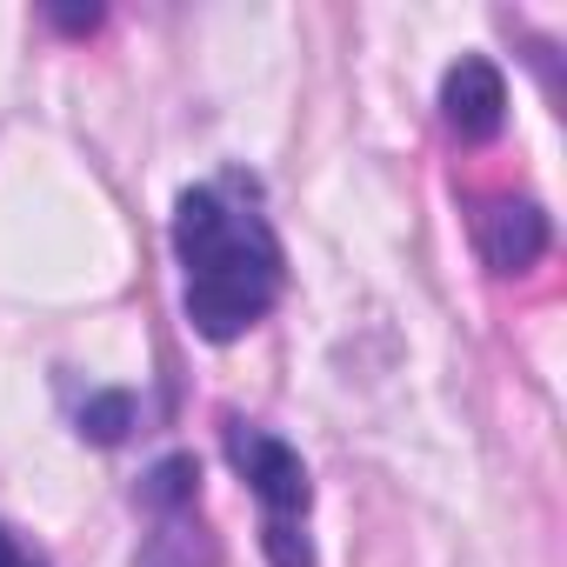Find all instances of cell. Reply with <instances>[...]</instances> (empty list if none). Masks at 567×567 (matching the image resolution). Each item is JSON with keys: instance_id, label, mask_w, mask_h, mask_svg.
<instances>
[{"instance_id": "1", "label": "cell", "mask_w": 567, "mask_h": 567, "mask_svg": "<svg viewBox=\"0 0 567 567\" xmlns=\"http://www.w3.org/2000/svg\"><path fill=\"white\" fill-rule=\"evenodd\" d=\"M174 260L187 274L181 308L200 341H240L267 321V308L288 288V254H280L267 214L240 200L234 181L187 187L174 200Z\"/></svg>"}, {"instance_id": "2", "label": "cell", "mask_w": 567, "mask_h": 567, "mask_svg": "<svg viewBox=\"0 0 567 567\" xmlns=\"http://www.w3.org/2000/svg\"><path fill=\"white\" fill-rule=\"evenodd\" d=\"M227 461L260 501V547H267V560L274 567H315V540H308L315 481H308L301 454L280 434H267V427L227 421Z\"/></svg>"}, {"instance_id": "3", "label": "cell", "mask_w": 567, "mask_h": 567, "mask_svg": "<svg viewBox=\"0 0 567 567\" xmlns=\"http://www.w3.org/2000/svg\"><path fill=\"white\" fill-rule=\"evenodd\" d=\"M441 121H447L461 141H474V147L494 141V134L507 127V81H501V68L481 61V54L454 61L447 81H441Z\"/></svg>"}, {"instance_id": "4", "label": "cell", "mask_w": 567, "mask_h": 567, "mask_svg": "<svg viewBox=\"0 0 567 567\" xmlns=\"http://www.w3.org/2000/svg\"><path fill=\"white\" fill-rule=\"evenodd\" d=\"M474 247L494 274H527L547 254V214L534 200H487L474 214Z\"/></svg>"}, {"instance_id": "5", "label": "cell", "mask_w": 567, "mask_h": 567, "mask_svg": "<svg viewBox=\"0 0 567 567\" xmlns=\"http://www.w3.org/2000/svg\"><path fill=\"white\" fill-rule=\"evenodd\" d=\"M134 567H220V547L214 534L200 527V507H167L154 514V534L141 547Z\"/></svg>"}, {"instance_id": "6", "label": "cell", "mask_w": 567, "mask_h": 567, "mask_svg": "<svg viewBox=\"0 0 567 567\" xmlns=\"http://www.w3.org/2000/svg\"><path fill=\"white\" fill-rule=\"evenodd\" d=\"M127 427H134V401H127V394H101V401H87V408H81V434H87V441H101V447L127 441Z\"/></svg>"}, {"instance_id": "7", "label": "cell", "mask_w": 567, "mask_h": 567, "mask_svg": "<svg viewBox=\"0 0 567 567\" xmlns=\"http://www.w3.org/2000/svg\"><path fill=\"white\" fill-rule=\"evenodd\" d=\"M0 567H48V560H41L34 547H21V540H14L8 527H0Z\"/></svg>"}]
</instances>
